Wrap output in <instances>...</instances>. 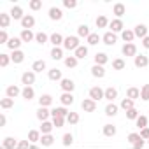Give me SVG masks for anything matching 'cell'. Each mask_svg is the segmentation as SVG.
<instances>
[{
	"label": "cell",
	"mask_w": 149,
	"mask_h": 149,
	"mask_svg": "<svg viewBox=\"0 0 149 149\" xmlns=\"http://www.w3.org/2000/svg\"><path fill=\"white\" fill-rule=\"evenodd\" d=\"M33 25H35V18H33L32 14H26V16L21 19V26H23L25 30H30Z\"/></svg>",
	"instance_id": "2"
},
{
	"label": "cell",
	"mask_w": 149,
	"mask_h": 149,
	"mask_svg": "<svg viewBox=\"0 0 149 149\" xmlns=\"http://www.w3.org/2000/svg\"><path fill=\"white\" fill-rule=\"evenodd\" d=\"M63 144H65V146H70V144H72V135H65V137H63Z\"/></svg>",
	"instance_id": "59"
},
{
	"label": "cell",
	"mask_w": 149,
	"mask_h": 149,
	"mask_svg": "<svg viewBox=\"0 0 149 149\" xmlns=\"http://www.w3.org/2000/svg\"><path fill=\"white\" fill-rule=\"evenodd\" d=\"M109 26L112 28V33H114V32H121V30H123V21H121V19H112V21L109 23Z\"/></svg>",
	"instance_id": "8"
},
{
	"label": "cell",
	"mask_w": 149,
	"mask_h": 149,
	"mask_svg": "<svg viewBox=\"0 0 149 149\" xmlns=\"http://www.w3.org/2000/svg\"><path fill=\"white\" fill-rule=\"evenodd\" d=\"M147 63H149L147 56H142V54H140V56H135V65H137V67H146Z\"/></svg>",
	"instance_id": "17"
},
{
	"label": "cell",
	"mask_w": 149,
	"mask_h": 149,
	"mask_svg": "<svg viewBox=\"0 0 149 149\" xmlns=\"http://www.w3.org/2000/svg\"><path fill=\"white\" fill-rule=\"evenodd\" d=\"M112 11H114V14L119 18V16H123L125 13H126V7L123 6V4H114V7H112Z\"/></svg>",
	"instance_id": "13"
},
{
	"label": "cell",
	"mask_w": 149,
	"mask_h": 149,
	"mask_svg": "<svg viewBox=\"0 0 149 149\" xmlns=\"http://www.w3.org/2000/svg\"><path fill=\"white\" fill-rule=\"evenodd\" d=\"M19 39H21L23 42H30V40L33 39V33H32L30 30H23V32H21V37H19Z\"/></svg>",
	"instance_id": "18"
},
{
	"label": "cell",
	"mask_w": 149,
	"mask_h": 149,
	"mask_svg": "<svg viewBox=\"0 0 149 149\" xmlns=\"http://www.w3.org/2000/svg\"><path fill=\"white\" fill-rule=\"evenodd\" d=\"M51 128H53V125H51V123H47V121H44V123H42V126H40V130H42V133H47V135H49V132H51Z\"/></svg>",
	"instance_id": "47"
},
{
	"label": "cell",
	"mask_w": 149,
	"mask_h": 149,
	"mask_svg": "<svg viewBox=\"0 0 149 149\" xmlns=\"http://www.w3.org/2000/svg\"><path fill=\"white\" fill-rule=\"evenodd\" d=\"M65 116H68V114H67V111L63 107H58V109L53 111V118H65Z\"/></svg>",
	"instance_id": "22"
},
{
	"label": "cell",
	"mask_w": 149,
	"mask_h": 149,
	"mask_svg": "<svg viewBox=\"0 0 149 149\" xmlns=\"http://www.w3.org/2000/svg\"><path fill=\"white\" fill-rule=\"evenodd\" d=\"M140 137H142V139H149V128H142Z\"/></svg>",
	"instance_id": "60"
},
{
	"label": "cell",
	"mask_w": 149,
	"mask_h": 149,
	"mask_svg": "<svg viewBox=\"0 0 149 149\" xmlns=\"http://www.w3.org/2000/svg\"><path fill=\"white\" fill-rule=\"evenodd\" d=\"M9 23H11V14L2 13V14H0V26H2V28H7Z\"/></svg>",
	"instance_id": "9"
},
{
	"label": "cell",
	"mask_w": 149,
	"mask_h": 149,
	"mask_svg": "<svg viewBox=\"0 0 149 149\" xmlns=\"http://www.w3.org/2000/svg\"><path fill=\"white\" fill-rule=\"evenodd\" d=\"M53 140H54V139H53L51 135H44V137L40 139V144H42V146H51Z\"/></svg>",
	"instance_id": "44"
},
{
	"label": "cell",
	"mask_w": 149,
	"mask_h": 149,
	"mask_svg": "<svg viewBox=\"0 0 149 149\" xmlns=\"http://www.w3.org/2000/svg\"><path fill=\"white\" fill-rule=\"evenodd\" d=\"M42 7V2H40V0H32V2H30V9L32 11H39Z\"/></svg>",
	"instance_id": "45"
},
{
	"label": "cell",
	"mask_w": 149,
	"mask_h": 149,
	"mask_svg": "<svg viewBox=\"0 0 149 149\" xmlns=\"http://www.w3.org/2000/svg\"><path fill=\"white\" fill-rule=\"evenodd\" d=\"M128 140L135 146V147H142V137L139 133H130L128 135Z\"/></svg>",
	"instance_id": "7"
},
{
	"label": "cell",
	"mask_w": 149,
	"mask_h": 149,
	"mask_svg": "<svg viewBox=\"0 0 149 149\" xmlns=\"http://www.w3.org/2000/svg\"><path fill=\"white\" fill-rule=\"evenodd\" d=\"M7 63H9V56H7V54H0V65L6 67Z\"/></svg>",
	"instance_id": "53"
},
{
	"label": "cell",
	"mask_w": 149,
	"mask_h": 149,
	"mask_svg": "<svg viewBox=\"0 0 149 149\" xmlns=\"http://www.w3.org/2000/svg\"><path fill=\"white\" fill-rule=\"evenodd\" d=\"M88 54V49L84 47V46H79L77 49H76V58H84Z\"/></svg>",
	"instance_id": "26"
},
{
	"label": "cell",
	"mask_w": 149,
	"mask_h": 149,
	"mask_svg": "<svg viewBox=\"0 0 149 149\" xmlns=\"http://www.w3.org/2000/svg\"><path fill=\"white\" fill-rule=\"evenodd\" d=\"M83 109H84L86 112H95V109H97V104H95V100H91V98H86V100H83Z\"/></svg>",
	"instance_id": "5"
},
{
	"label": "cell",
	"mask_w": 149,
	"mask_h": 149,
	"mask_svg": "<svg viewBox=\"0 0 149 149\" xmlns=\"http://www.w3.org/2000/svg\"><path fill=\"white\" fill-rule=\"evenodd\" d=\"M77 33H79L81 37H90V35H91L86 25H83V26H79V28H77Z\"/></svg>",
	"instance_id": "31"
},
{
	"label": "cell",
	"mask_w": 149,
	"mask_h": 149,
	"mask_svg": "<svg viewBox=\"0 0 149 149\" xmlns=\"http://www.w3.org/2000/svg\"><path fill=\"white\" fill-rule=\"evenodd\" d=\"M35 39H37V42H39V44L47 42V35H46V33H37V35H35Z\"/></svg>",
	"instance_id": "50"
},
{
	"label": "cell",
	"mask_w": 149,
	"mask_h": 149,
	"mask_svg": "<svg viewBox=\"0 0 149 149\" xmlns=\"http://www.w3.org/2000/svg\"><path fill=\"white\" fill-rule=\"evenodd\" d=\"M140 97H142L144 100H149V84H146V86L140 90Z\"/></svg>",
	"instance_id": "48"
},
{
	"label": "cell",
	"mask_w": 149,
	"mask_h": 149,
	"mask_svg": "<svg viewBox=\"0 0 149 149\" xmlns=\"http://www.w3.org/2000/svg\"><path fill=\"white\" fill-rule=\"evenodd\" d=\"M112 67H114L116 70H123V68H125V60H121V58L114 60V61H112Z\"/></svg>",
	"instance_id": "32"
},
{
	"label": "cell",
	"mask_w": 149,
	"mask_h": 149,
	"mask_svg": "<svg viewBox=\"0 0 149 149\" xmlns=\"http://www.w3.org/2000/svg\"><path fill=\"white\" fill-rule=\"evenodd\" d=\"M49 18L51 19H61V9H58V7H51L49 9Z\"/></svg>",
	"instance_id": "11"
},
{
	"label": "cell",
	"mask_w": 149,
	"mask_h": 149,
	"mask_svg": "<svg viewBox=\"0 0 149 149\" xmlns=\"http://www.w3.org/2000/svg\"><path fill=\"white\" fill-rule=\"evenodd\" d=\"M118 97V91L114 90V88H109V90H105V98L107 100H114Z\"/></svg>",
	"instance_id": "28"
},
{
	"label": "cell",
	"mask_w": 149,
	"mask_h": 149,
	"mask_svg": "<svg viewBox=\"0 0 149 149\" xmlns=\"http://www.w3.org/2000/svg\"><path fill=\"white\" fill-rule=\"evenodd\" d=\"M135 53H137L135 44L128 42V44H125V46H123V54H125V56H135Z\"/></svg>",
	"instance_id": "3"
},
{
	"label": "cell",
	"mask_w": 149,
	"mask_h": 149,
	"mask_svg": "<svg viewBox=\"0 0 149 149\" xmlns=\"http://www.w3.org/2000/svg\"><path fill=\"white\" fill-rule=\"evenodd\" d=\"M49 104H51V97H49V95L40 97V105H42V107H46V105H49Z\"/></svg>",
	"instance_id": "51"
},
{
	"label": "cell",
	"mask_w": 149,
	"mask_h": 149,
	"mask_svg": "<svg viewBox=\"0 0 149 149\" xmlns=\"http://www.w3.org/2000/svg\"><path fill=\"white\" fill-rule=\"evenodd\" d=\"M139 97H140V90H139V88H130V90H128V98H130V100L139 98Z\"/></svg>",
	"instance_id": "21"
},
{
	"label": "cell",
	"mask_w": 149,
	"mask_h": 149,
	"mask_svg": "<svg viewBox=\"0 0 149 149\" xmlns=\"http://www.w3.org/2000/svg\"><path fill=\"white\" fill-rule=\"evenodd\" d=\"M133 33H135L137 37H142V39H146V33H147V28H146L144 25H139V26H135V30H133Z\"/></svg>",
	"instance_id": "14"
},
{
	"label": "cell",
	"mask_w": 149,
	"mask_h": 149,
	"mask_svg": "<svg viewBox=\"0 0 149 149\" xmlns=\"http://www.w3.org/2000/svg\"><path fill=\"white\" fill-rule=\"evenodd\" d=\"M18 93H19V90H18L16 86H9V88H7V98H14Z\"/></svg>",
	"instance_id": "33"
},
{
	"label": "cell",
	"mask_w": 149,
	"mask_h": 149,
	"mask_svg": "<svg viewBox=\"0 0 149 149\" xmlns=\"http://www.w3.org/2000/svg\"><path fill=\"white\" fill-rule=\"evenodd\" d=\"M95 61H97V65H100V67H102V65L107 61V56H105L104 53H100V54H97V56H95Z\"/></svg>",
	"instance_id": "39"
},
{
	"label": "cell",
	"mask_w": 149,
	"mask_h": 149,
	"mask_svg": "<svg viewBox=\"0 0 149 149\" xmlns=\"http://www.w3.org/2000/svg\"><path fill=\"white\" fill-rule=\"evenodd\" d=\"M16 146V142L13 140V139H6V142H4V147H14Z\"/></svg>",
	"instance_id": "57"
},
{
	"label": "cell",
	"mask_w": 149,
	"mask_h": 149,
	"mask_svg": "<svg viewBox=\"0 0 149 149\" xmlns=\"http://www.w3.org/2000/svg\"><path fill=\"white\" fill-rule=\"evenodd\" d=\"M61 88L68 93V91H72V90H74V83H72L70 79H63V81H61Z\"/></svg>",
	"instance_id": "19"
},
{
	"label": "cell",
	"mask_w": 149,
	"mask_h": 149,
	"mask_svg": "<svg viewBox=\"0 0 149 149\" xmlns=\"http://www.w3.org/2000/svg\"><path fill=\"white\" fill-rule=\"evenodd\" d=\"M11 58H13V61H14V63H19V61H23V58H25V54H23L21 51H14Z\"/></svg>",
	"instance_id": "27"
},
{
	"label": "cell",
	"mask_w": 149,
	"mask_h": 149,
	"mask_svg": "<svg viewBox=\"0 0 149 149\" xmlns=\"http://www.w3.org/2000/svg\"><path fill=\"white\" fill-rule=\"evenodd\" d=\"M0 105H2V109H9V107H13V98H4L2 102H0Z\"/></svg>",
	"instance_id": "49"
},
{
	"label": "cell",
	"mask_w": 149,
	"mask_h": 149,
	"mask_svg": "<svg viewBox=\"0 0 149 149\" xmlns=\"http://www.w3.org/2000/svg\"><path fill=\"white\" fill-rule=\"evenodd\" d=\"M121 107H123L125 111H130V109H133V100H130V98H125V100L121 102Z\"/></svg>",
	"instance_id": "36"
},
{
	"label": "cell",
	"mask_w": 149,
	"mask_h": 149,
	"mask_svg": "<svg viewBox=\"0 0 149 149\" xmlns=\"http://www.w3.org/2000/svg\"><path fill=\"white\" fill-rule=\"evenodd\" d=\"M28 146H30L28 142H21V144H19V147H28Z\"/></svg>",
	"instance_id": "63"
},
{
	"label": "cell",
	"mask_w": 149,
	"mask_h": 149,
	"mask_svg": "<svg viewBox=\"0 0 149 149\" xmlns=\"http://www.w3.org/2000/svg\"><path fill=\"white\" fill-rule=\"evenodd\" d=\"M142 44H144V47H147V49H149V37H146V39H144V42H142Z\"/></svg>",
	"instance_id": "61"
},
{
	"label": "cell",
	"mask_w": 149,
	"mask_h": 149,
	"mask_svg": "<svg viewBox=\"0 0 149 149\" xmlns=\"http://www.w3.org/2000/svg\"><path fill=\"white\" fill-rule=\"evenodd\" d=\"M63 6H65V7H68V9H74V7L77 6V2H76V0H65Z\"/></svg>",
	"instance_id": "52"
},
{
	"label": "cell",
	"mask_w": 149,
	"mask_h": 149,
	"mask_svg": "<svg viewBox=\"0 0 149 149\" xmlns=\"http://www.w3.org/2000/svg\"><path fill=\"white\" fill-rule=\"evenodd\" d=\"M118 112V105H114V104H109L107 107H105V114L107 116H114Z\"/></svg>",
	"instance_id": "29"
},
{
	"label": "cell",
	"mask_w": 149,
	"mask_h": 149,
	"mask_svg": "<svg viewBox=\"0 0 149 149\" xmlns=\"http://www.w3.org/2000/svg\"><path fill=\"white\" fill-rule=\"evenodd\" d=\"M21 42H23L21 39H18V37H13V39H9L7 46H9L11 49H16V51H18V47H19V44H21Z\"/></svg>",
	"instance_id": "16"
},
{
	"label": "cell",
	"mask_w": 149,
	"mask_h": 149,
	"mask_svg": "<svg viewBox=\"0 0 149 149\" xmlns=\"http://www.w3.org/2000/svg\"><path fill=\"white\" fill-rule=\"evenodd\" d=\"M104 97H105V93H104L100 88H91V90H90V98H91V100L97 102V100H100V98H104Z\"/></svg>",
	"instance_id": "4"
},
{
	"label": "cell",
	"mask_w": 149,
	"mask_h": 149,
	"mask_svg": "<svg viewBox=\"0 0 149 149\" xmlns=\"http://www.w3.org/2000/svg\"><path fill=\"white\" fill-rule=\"evenodd\" d=\"M63 47L68 49V51H76L79 47V39L77 37H67L65 42H63Z\"/></svg>",
	"instance_id": "1"
},
{
	"label": "cell",
	"mask_w": 149,
	"mask_h": 149,
	"mask_svg": "<svg viewBox=\"0 0 149 149\" xmlns=\"http://www.w3.org/2000/svg\"><path fill=\"white\" fill-rule=\"evenodd\" d=\"M98 40H100V37H98V33H91V35L88 37V42H90L91 46H95V44H98Z\"/></svg>",
	"instance_id": "46"
},
{
	"label": "cell",
	"mask_w": 149,
	"mask_h": 149,
	"mask_svg": "<svg viewBox=\"0 0 149 149\" xmlns=\"http://www.w3.org/2000/svg\"><path fill=\"white\" fill-rule=\"evenodd\" d=\"M21 81H23V84H26V86L33 84V81H35V74H33V72H25L23 77H21Z\"/></svg>",
	"instance_id": "6"
},
{
	"label": "cell",
	"mask_w": 149,
	"mask_h": 149,
	"mask_svg": "<svg viewBox=\"0 0 149 149\" xmlns=\"http://www.w3.org/2000/svg\"><path fill=\"white\" fill-rule=\"evenodd\" d=\"M23 98H26V100H32V98H33V90H32L30 86H26V88L23 90Z\"/></svg>",
	"instance_id": "34"
},
{
	"label": "cell",
	"mask_w": 149,
	"mask_h": 149,
	"mask_svg": "<svg viewBox=\"0 0 149 149\" xmlns=\"http://www.w3.org/2000/svg\"><path fill=\"white\" fill-rule=\"evenodd\" d=\"M116 40H118V39H116V35H114L112 32H107V33L104 35V42H105L107 46H112V44H116Z\"/></svg>",
	"instance_id": "12"
},
{
	"label": "cell",
	"mask_w": 149,
	"mask_h": 149,
	"mask_svg": "<svg viewBox=\"0 0 149 149\" xmlns=\"http://www.w3.org/2000/svg\"><path fill=\"white\" fill-rule=\"evenodd\" d=\"M11 16H13L14 19H23V18H25V16H23V9H21L19 6L13 7V11H11Z\"/></svg>",
	"instance_id": "10"
},
{
	"label": "cell",
	"mask_w": 149,
	"mask_h": 149,
	"mask_svg": "<svg viewBox=\"0 0 149 149\" xmlns=\"http://www.w3.org/2000/svg\"><path fill=\"white\" fill-rule=\"evenodd\" d=\"M65 65H67V67H76V65H77V58H76V56H68V58L65 60Z\"/></svg>",
	"instance_id": "42"
},
{
	"label": "cell",
	"mask_w": 149,
	"mask_h": 149,
	"mask_svg": "<svg viewBox=\"0 0 149 149\" xmlns=\"http://www.w3.org/2000/svg\"><path fill=\"white\" fill-rule=\"evenodd\" d=\"M104 133H105L107 137H112V135L116 133V128H114L112 125H105V128H104Z\"/></svg>",
	"instance_id": "40"
},
{
	"label": "cell",
	"mask_w": 149,
	"mask_h": 149,
	"mask_svg": "<svg viewBox=\"0 0 149 149\" xmlns=\"http://www.w3.org/2000/svg\"><path fill=\"white\" fill-rule=\"evenodd\" d=\"M0 42H2V44H6L7 42V33L2 30V32H0Z\"/></svg>",
	"instance_id": "58"
},
{
	"label": "cell",
	"mask_w": 149,
	"mask_h": 149,
	"mask_svg": "<svg viewBox=\"0 0 149 149\" xmlns=\"http://www.w3.org/2000/svg\"><path fill=\"white\" fill-rule=\"evenodd\" d=\"M61 77V74H60V70H56V68H53V70H49V79H53V81H56V79H60Z\"/></svg>",
	"instance_id": "41"
},
{
	"label": "cell",
	"mask_w": 149,
	"mask_h": 149,
	"mask_svg": "<svg viewBox=\"0 0 149 149\" xmlns=\"http://www.w3.org/2000/svg\"><path fill=\"white\" fill-rule=\"evenodd\" d=\"M51 42H53L54 46H60V44L65 42V40H63V37H61L60 33H53V35H51Z\"/></svg>",
	"instance_id": "25"
},
{
	"label": "cell",
	"mask_w": 149,
	"mask_h": 149,
	"mask_svg": "<svg viewBox=\"0 0 149 149\" xmlns=\"http://www.w3.org/2000/svg\"><path fill=\"white\" fill-rule=\"evenodd\" d=\"M137 126L139 128H147V118L146 116H139L137 118Z\"/></svg>",
	"instance_id": "37"
},
{
	"label": "cell",
	"mask_w": 149,
	"mask_h": 149,
	"mask_svg": "<svg viewBox=\"0 0 149 149\" xmlns=\"http://www.w3.org/2000/svg\"><path fill=\"white\" fill-rule=\"evenodd\" d=\"M126 118H130V119H135V118H137V111H135V109H130V111H126Z\"/></svg>",
	"instance_id": "55"
},
{
	"label": "cell",
	"mask_w": 149,
	"mask_h": 149,
	"mask_svg": "<svg viewBox=\"0 0 149 149\" xmlns=\"http://www.w3.org/2000/svg\"><path fill=\"white\" fill-rule=\"evenodd\" d=\"M6 125V116H0V126Z\"/></svg>",
	"instance_id": "62"
},
{
	"label": "cell",
	"mask_w": 149,
	"mask_h": 149,
	"mask_svg": "<svg viewBox=\"0 0 149 149\" xmlns=\"http://www.w3.org/2000/svg\"><path fill=\"white\" fill-rule=\"evenodd\" d=\"M32 68H33V72H42V70L46 68V63H44L42 60H37V61L33 63V67H32Z\"/></svg>",
	"instance_id": "20"
},
{
	"label": "cell",
	"mask_w": 149,
	"mask_h": 149,
	"mask_svg": "<svg viewBox=\"0 0 149 149\" xmlns=\"http://www.w3.org/2000/svg\"><path fill=\"white\" fill-rule=\"evenodd\" d=\"M72 102H74V97H72L70 93H63V95H61V104L68 105V104H72Z\"/></svg>",
	"instance_id": "35"
},
{
	"label": "cell",
	"mask_w": 149,
	"mask_h": 149,
	"mask_svg": "<svg viewBox=\"0 0 149 149\" xmlns=\"http://www.w3.org/2000/svg\"><path fill=\"white\" fill-rule=\"evenodd\" d=\"M28 139H30V140H40V139H39V132H37V130H32L30 135H28Z\"/></svg>",
	"instance_id": "54"
},
{
	"label": "cell",
	"mask_w": 149,
	"mask_h": 149,
	"mask_svg": "<svg viewBox=\"0 0 149 149\" xmlns=\"http://www.w3.org/2000/svg\"><path fill=\"white\" fill-rule=\"evenodd\" d=\"M47 116H49V112H47V109H44V107H40V109H39V112H37V118H39L40 121H46V119H47Z\"/></svg>",
	"instance_id": "30"
},
{
	"label": "cell",
	"mask_w": 149,
	"mask_h": 149,
	"mask_svg": "<svg viewBox=\"0 0 149 149\" xmlns=\"http://www.w3.org/2000/svg\"><path fill=\"white\" fill-rule=\"evenodd\" d=\"M133 37H135V33H133L132 30H125V32H123V40H126V44H128V42H132V40H133Z\"/></svg>",
	"instance_id": "24"
},
{
	"label": "cell",
	"mask_w": 149,
	"mask_h": 149,
	"mask_svg": "<svg viewBox=\"0 0 149 149\" xmlns=\"http://www.w3.org/2000/svg\"><path fill=\"white\" fill-rule=\"evenodd\" d=\"M67 121H68V123H70V125H76V123H77V121H79V116H77V114H76V112H70V114H68V116H67Z\"/></svg>",
	"instance_id": "38"
},
{
	"label": "cell",
	"mask_w": 149,
	"mask_h": 149,
	"mask_svg": "<svg viewBox=\"0 0 149 149\" xmlns=\"http://www.w3.org/2000/svg\"><path fill=\"white\" fill-rule=\"evenodd\" d=\"M107 25H109V21H107L105 16H98V18H97V26H98V28H105Z\"/></svg>",
	"instance_id": "23"
},
{
	"label": "cell",
	"mask_w": 149,
	"mask_h": 149,
	"mask_svg": "<svg viewBox=\"0 0 149 149\" xmlns=\"http://www.w3.org/2000/svg\"><path fill=\"white\" fill-rule=\"evenodd\" d=\"M91 74H93L95 77H104L105 70H104V67H100V65H95V67L91 68Z\"/></svg>",
	"instance_id": "15"
},
{
	"label": "cell",
	"mask_w": 149,
	"mask_h": 149,
	"mask_svg": "<svg viewBox=\"0 0 149 149\" xmlns=\"http://www.w3.org/2000/svg\"><path fill=\"white\" fill-rule=\"evenodd\" d=\"M51 56H53V58H54V60H60V58H61V56H63V51H61V49H60V47H54V49H53V51H51Z\"/></svg>",
	"instance_id": "43"
},
{
	"label": "cell",
	"mask_w": 149,
	"mask_h": 149,
	"mask_svg": "<svg viewBox=\"0 0 149 149\" xmlns=\"http://www.w3.org/2000/svg\"><path fill=\"white\" fill-rule=\"evenodd\" d=\"M53 123H54V126H56V128H60V126H63L65 119H63V118H54V121H53Z\"/></svg>",
	"instance_id": "56"
}]
</instances>
